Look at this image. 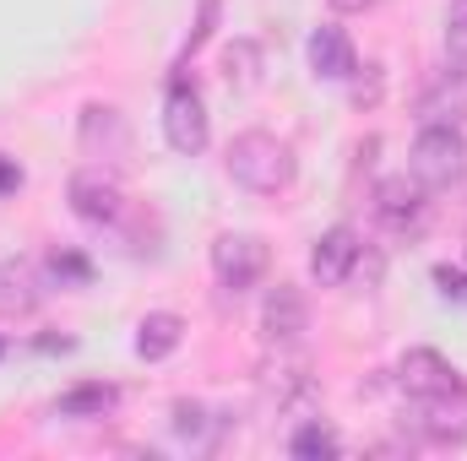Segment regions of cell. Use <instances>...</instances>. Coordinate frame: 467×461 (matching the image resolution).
<instances>
[{
    "label": "cell",
    "instance_id": "obj_16",
    "mask_svg": "<svg viewBox=\"0 0 467 461\" xmlns=\"http://www.w3.org/2000/svg\"><path fill=\"white\" fill-rule=\"evenodd\" d=\"M119 407V391L115 385H77V391H66L60 402H55V413L60 418H104V413H115Z\"/></svg>",
    "mask_w": 467,
    "mask_h": 461
},
{
    "label": "cell",
    "instance_id": "obj_5",
    "mask_svg": "<svg viewBox=\"0 0 467 461\" xmlns=\"http://www.w3.org/2000/svg\"><path fill=\"white\" fill-rule=\"evenodd\" d=\"M305 332H310V304H305V293H299L294 282H277V288L266 293V304H261V337L272 347H294Z\"/></svg>",
    "mask_w": 467,
    "mask_h": 461
},
{
    "label": "cell",
    "instance_id": "obj_20",
    "mask_svg": "<svg viewBox=\"0 0 467 461\" xmlns=\"http://www.w3.org/2000/svg\"><path fill=\"white\" fill-rule=\"evenodd\" d=\"M446 60L467 71V0H462V11L446 22Z\"/></svg>",
    "mask_w": 467,
    "mask_h": 461
},
{
    "label": "cell",
    "instance_id": "obj_2",
    "mask_svg": "<svg viewBox=\"0 0 467 461\" xmlns=\"http://www.w3.org/2000/svg\"><path fill=\"white\" fill-rule=\"evenodd\" d=\"M408 174L424 185V190H451L467 174V141L462 125H424L413 152H408Z\"/></svg>",
    "mask_w": 467,
    "mask_h": 461
},
{
    "label": "cell",
    "instance_id": "obj_10",
    "mask_svg": "<svg viewBox=\"0 0 467 461\" xmlns=\"http://www.w3.org/2000/svg\"><path fill=\"white\" fill-rule=\"evenodd\" d=\"M82 152L88 158H125L130 152V125L115 104H88L82 109Z\"/></svg>",
    "mask_w": 467,
    "mask_h": 461
},
{
    "label": "cell",
    "instance_id": "obj_21",
    "mask_svg": "<svg viewBox=\"0 0 467 461\" xmlns=\"http://www.w3.org/2000/svg\"><path fill=\"white\" fill-rule=\"evenodd\" d=\"M213 22H218V0H202V11H196V27H191V38H185V49H180V60H191L202 44H207V33H213Z\"/></svg>",
    "mask_w": 467,
    "mask_h": 461
},
{
    "label": "cell",
    "instance_id": "obj_25",
    "mask_svg": "<svg viewBox=\"0 0 467 461\" xmlns=\"http://www.w3.org/2000/svg\"><path fill=\"white\" fill-rule=\"evenodd\" d=\"M0 358H5V337H0Z\"/></svg>",
    "mask_w": 467,
    "mask_h": 461
},
{
    "label": "cell",
    "instance_id": "obj_7",
    "mask_svg": "<svg viewBox=\"0 0 467 461\" xmlns=\"http://www.w3.org/2000/svg\"><path fill=\"white\" fill-rule=\"evenodd\" d=\"M397 385H402L413 402H424V396H441V391H451V385H462V380H457V369H451L446 353H435V347H408L402 364H397Z\"/></svg>",
    "mask_w": 467,
    "mask_h": 461
},
{
    "label": "cell",
    "instance_id": "obj_3",
    "mask_svg": "<svg viewBox=\"0 0 467 461\" xmlns=\"http://www.w3.org/2000/svg\"><path fill=\"white\" fill-rule=\"evenodd\" d=\"M163 141H169L180 158H196V152H207V141H213L207 104H202V93L185 82V71H174L169 98H163Z\"/></svg>",
    "mask_w": 467,
    "mask_h": 461
},
{
    "label": "cell",
    "instance_id": "obj_18",
    "mask_svg": "<svg viewBox=\"0 0 467 461\" xmlns=\"http://www.w3.org/2000/svg\"><path fill=\"white\" fill-rule=\"evenodd\" d=\"M223 77H229V87H255V77H261V49H255L250 38H234L229 49H223Z\"/></svg>",
    "mask_w": 467,
    "mask_h": 461
},
{
    "label": "cell",
    "instance_id": "obj_24",
    "mask_svg": "<svg viewBox=\"0 0 467 461\" xmlns=\"http://www.w3.org/2000/svg\"><path fill=\"white\" fill-rule=\"evenodd\" d=\"M327 5H332V11H343V16H358V11H369L375 0H327Z\"/></svg>",
    "mask_w": 467,
    "mask_h": 461
},
{
    "label": "cell",
    "instance_id": "obj_17",
    "mask_svg": "<svg viewBox=\"0 0 467 461\" xmlns=\"http://www.w3.org/2000/svg\"><path fill=\"white\" fill-rule=\"evenodd\" d=\"M337 451H343V440H337V429L321 424V418H305V424L288 435V456H299V461H321V456H337Z\"/></svg>",
    "mask_w": 467,
    "mask_h": 461
},
{
    "label": "cell",
    "instance_id": "obj_13",
    "mask_svg": "<svg viewBox=\"0 0 467 461\" xmlns=\"http://www.w3.org/2000/svg\"><path fill=\"white\" fill-rule=\"evenodd\" d=\"M44 299V282L27 261H0V315L16 321V315H33Z\"/></svg>",
    "mask_w": 467,
    "mask_h": 461
},
{
    "label": "cell",
    "instance_id": "obj_11",
    "mask_svg": "<svg viewBox=\"0 0 467 461\" xmlns=\"http://www.w3.org/2000/svg\"><path fill=\"white\" fill-rule=\"evenodd\" d=\"M419 119L424 125H462L467 119V71H446V77H435L430 87H424V98H419Z\"/></svg>",
    "mask_w": 467,
    "mask_h": 461
},
{
    "label": "cell",
    "instance_id": "obj_9",
    "mask_svg": "<svg viewBox=\"0 0 467 461\" xmlns=\"http://www.w3.org/2000/svg\"><path fill=\"white\" fill-rule=\"evenodd\" d=\"M419 424H424V440L462 446L467 440V385H451L441 396H424L419 402Z\"/></svg>",
    "mask_w": 467,
    "mask_h": 461
},
{
    "label": "cell",
    "instance_id": "obj_14",
    "mask_svg": "<svg viewBox=\"0 0 467 461\" xmlns=\"http://www.w3.org/2000/svg\"><path fill=\"white\" fill-rule=\"evenodd\" d=\"M419 207H424V185H419L413 174H397V179H380V185H375V212H380L391 229L413 223Z\"/></svg>",
    "mask_w": 467,
    "mask_h": 461
},
{
    "label": "cell",
    "instance_id": "obj_23",
    "mask_svg": "<svg viewBox=\"0 0 467 461\" xmlns=\"http://www.w3.org/2000/svg\"><path fill=\"white\" fill-rule=\"evenodd\" d=\"M16 190H22V163L0 152V196H16Z\"/></svg>",
    "mask_w": 467,
    "mask_h": 461
},
{
    "label": "cell",
    "instance_id": "obj_1",
    "mask_svg": "<svg viewBox=\"0 0 467 461\" xmlns=\"http://www.w3.org/2000/svg\"><path fill=\"white\" fill-rule=\"evenodd\" d=\"M299 163H294V147L272 130H244L229 141V179L244 185L250 196H283L294 185Z\"/></svg>",
    "mask_w": 467,
    "mask_h": 461
},
{
    "label": "cell",
    "instance_id": "obj_4",
    "mask_svg": "<svg viewBox=\"0 0 467 461\" xmlns=\"http://www.w3.org/2000/svg\"><path fill=\"white\" fill-rule=\"evenodd\" d=\"M266 266H272V250H266L261 233H218L213 239V277H218V288L244 293V288H255L266 277Z\"/></svg>",
    "mask_w": 467,
    "mask_h": 461
},
{
    "label": "cell",
    "instance_id": "obj_6",
    "mask_svg": "<svg viewBox=\"0 0 467 461\" xmlns=\"http://www.w3.org/2000/svg\"><path fill=\"white\" fill-rule=\"evenodd\" d=\"M71 212L82 218V223H119V212H125V190H119L115 174H104V169H82L77 179H71Z\"/></svg>",
    "mask_w": 467,
    "mask_h": 461
},
{
    "label": "cell",
    "instance_id": "obj_8",
    "mask_svg": "<svg viewBox=\"0 0 467 461\" xmlns=\"http://www.w3.org/2000/svg\"><path fill=\"white\" fill-rule=\"evenodd\" d=\"M353 266H358V233H353L348 223H337V229H327L316 239V250H310V277H316L321 288H343Z\"/></svg>",
    "mask_w": 467,
    "mask_h": 461
},
{
    "label": "cell",
    "instance_id": "obj_12",
    "mask_svg": "<svg viewBox=\"0 0 467 461\" xmlns=\"http://www.w3.org/2000/svg\"><path fill=\"white\" fill-rule=\"evenodd\" d=\"M310 71L316 77H327V82H348L353 71H358V55H353V38L343 27H316L310 33Z\"/></svg>",
    "mask_w": 467,
    "mask_h": 461
},
{
    "label": "cell",
    "instance_id": "obj_19",
    "mask_svg": "<svg viewBox=\"0 0 467 461\" xmlns=\"http://www.w3.org/2000/svg\"><path fill=\"white\" fill-rule=\"evenodd\" d=\"M44 271H49V282H60V288H82V282L93 277V261L77 255V250H55V255L44 261Z\"/></svg>",
    "mask_w": 467,
    "mask_h": 461
},
{
    "label": "cell",
    "instance_id": "obj_22",
    "mask_svg": "<svg viewBox=\"0 0 467 461\" xmlns=\"http://www.w3.org/2000/svg\"><path fill=\"white\" fill-rule=\"evenodd\" d=\"M435 288H441L446 299L467 304V271H457V266H435Z\"/></svg>",
    "mask_w": 467,
    "mask_h": 461
},
{
    "label": "cell",
    "instance_id": "obj_15",
    "mask_svg": "<svg viewBox=\"0 0 467 461\" xmlns=\"http://www.w3.org/2000/svg\"><path fill=\"white\" fill-rule=\"evenodd\" d=\"M180 343H185V321H180L174 310H152V315H141V326H136V358L158 364V358H169Z\"/></svg>",
    "mask_w": 467,
    "mask_h": 461
}]
</instances>
